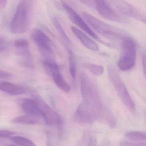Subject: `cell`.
<instances>
[{
	"label": "cell",
	"instance_id": "obj_1",
	"mask_svg": "<svg viewBox=\"0 0 146 146\" xmlns=\"http://www.w3.org/2000/svg\"><path fill=\"white\" fill-rule=\"evenodd\" d=\"M80 82L81 103L91 110L96 121L103 122L110 112L104 106L97 87L89 76L84 73L81 75Z\"/></svg>",
	"mask_w": 146,
	"mask_h": 146
},
{
	"label": "cell",
	"instance_id": "obj_2",
	"mask_svg": "<svg viewBox=\"0 0 146 146\" xmlns=\"http://www.w3.org/2000/svg\"><path fill=\"white\" fill-rule=\"evenodd\" d=\"M82 15L89 25L96 31L108 39L115 41L123 40L127 36L124 31L106 24L89 13L83 12Z\"/></svg>",
	"mask_w": 146,
	"mask_h": 146
},
{
	"label": "cell",
	"instance_id": "obj_3",
	"mask_svg": "<svg viewBox=\"0 0 146 146\" xmlns=\"http://www.w3.org/2000/svg\"><path fill=\"white\" fill-rule=\"evenodd\" d=\"M108 76L118 97L125 106L132 111L135 110V105L123 81L113 66H109Z\"/></svg>",
	"mask_w": 146,
	"mask_h": 146
},
{
	"label": "cell",
	"instance_id": "obj_4",
	"mask_svg": "<svg viewBox=\"0 0 146 146\" xmlns=\"http://www.w3.org/2000/svg\"><path fill=\"white\" fill-rule=\"evenodd\" d=\"M29 7L26 0H21L10 22V28L14 34H21L28 30Z\"/></svg>",
	"mask_w": 146,
	"mask_h": 146
},
{
	"label": "cell",
	"instance_id": "obj_5",
	"mask_svg": "<svg viewBox=\"0 0 146 146\" xmlns=\"http://www.w3.org/2000/svg\"><path fill=\"white\" fill-rule=\"evenodd\" d=\"M123 53L118 62V66L122 71L131 70L135 65L136 58V44L129 36L123 39Z\"/></svg>",
	"mask_w": 146,
	"mask_h": 146
},
{
	"label": "cell",
	"instance_id": "obj_6",
	"mask_svg": "<svg viewBox=\"0 0 146 146\" xmlns=\"http://www.w3.org/2000/svg\"><path fill=\"white\" fill-rule=\"evenodd\" d=\"M33 97L38 104L41 115L45 123L49 126L56 125L60 133L63 124V120L61 117L53 110L39 95L35 94Z\"/></svg>",
	"mask_w": 146,
	"mask_h": 146
},
{
	"label": "cell",
	"instance_id": "obj_7",
	"mask_svg": "<svg viewBox=\"0 0 146 146\" xmlns=\"http://www.w3.org/2000/svg\"><path fill=\"white\" fill-rule=\"evenodd\" d=\"M115 7L123 14L146 23V16L135 7L124 0H110Z\"/></svg>",
	"mask_w": 146,
	"mask_h": 146
},
{
	"label": "cell",
	"instance_id": "obj_8",
	"mask_svg": "<svg viewBox=\"0 0 146 146\" xmlns=\"http://www.w3.org/2000/svg\"><path fill=\"white\" fill-rule=\"evenodd\" d=\"M94 6L99 13L104 19L111 21L124 23L126 19L116 12L105 0H93Z\"/></svg>",
	"mask_w": 146,
	"mask_h": 146
},
{
	"label": "cell",
	"instance_id": "obj_9",
	"mask_svg": "<svg viewBox=\"0 0 146 146\" xmlns=\"http://www.w3.org/2000/svg\"><path fill=\"white\" fill-rule=\"evenodd\" d=\"M61 4L63 9H64L66 11L68 15L69 18L72 22L79 27L89 36H91L93 38L99 41L100 40L98 37L91 30L83 19L72 7L63 1H62Z\"/></svg>",
	"mask_w": 146,
	"mask_h": 146
},
{
	"label": "cell",
	"instance_id": "obj_10",
	"mask_svg": "<svg viewBox=\"0 0 146 146\" xmlns=\"http://www.w3.org/2000/svg\"><path fill=\"white\" fill-rule=\"evenodd\" d=\"M31 36L33 41L42 51L46 53H50L52 51V41L40 29H34L33 31Z\"/></svg>",
	"mask_w": 146,
	"mask_h": 146
},
{
	"label": "cell",
	"instance_id": "obj_11",
	"mask_svg": "<svg viewBox=\"0 0 146 146\" xmlns=\"http://www.w3.org/2000/svg\"><path fill=\"white\" fill-rule=\"evenodd\" d=\"M74 115L78 121L85 124H91L96 121L93 112L82 103L77 107Z\"/></svg>",
	"mask_w": 146,
	"mask_h": 146
},
{
	"label": "cell",
	"instance_id": "obj_12",
	"mask_svg": "<svg viewBox=\"0 0 146 146\" xmlns=\"http://www.w3.org/2000/svg\"><path fill=\"white\" fill-rule=\"evenodd\" d=\"M20 105L23 111L27 115L42 117L39 106L34 99H23Z\"/></svg>",
	"mask_w": 146,
	"mask_h": 146
},
{
	"label": "cell",
	"instance_id": "obj_13",
	"mask_svg": "<svg viewBox=\"0 0 146 146\" xmlns=\"http://www.w3.org/2000/svg\"><path fill=\"white\" fill-rule=\"evenodd\" d=\"M71 29L73 33L86 48L93 51H97L99 50L97 44L86 34L74 27H71Z\"/></svg>",
	"mask_w": 146,
	"mask_h": 146
},
{
	"label": "cell",
	"instance_id": "obj_14",
	"mask_svg": "<svg viewBox=\"0 0 146 146\" xmlns=\"http://www.w3.org/2000/svg\"><path fill=\"white\" fill-rule=\"evenodd\" d=\"M0 91L13 96L21 95L26 92V88L20 85H16L7 82H0Z\"/></svg>",
	"mask_w": 146,
	"mask_h": 146
},
{
	"label": "cell",
	"instance_id": "obj_15",
	"mask_svg": "<svg viewBox=\"0 0 146 146\" xmlns=\"http://www.w3.org/2000/svg\"><path fill=\"white\" fill-rule=\"evenodd\" d=\"M14 46L19 54L24 57L29 58V43L26 39L21 38L15 40L14 42Z\"/></svg>",
	"mask_w": 146,
	"mask_h": 146
},
{
	"label": "cell",
	"instance_id": "obj_16",
	"mask_svg": "<svg viewBox=\"0 0 146 146\" xmlns=\"http://www.w3.org/2000/svg\"><path fill=\"white\" fill-rule=\"evenodd\" d=\"M39 117L27 115L20 116L13 119V122L23 125H33L39 122Z\"/></svg>",
	"mask_w": 146,
	"mask_h": 146
},
{
	"label": "cell",
	"instance_id": "obj_17",
	"mask_svg": "<svg viewBox=\"0 0 146 146\" xmlns=\"http://www.w3.org/2000/svg\"><path fill=\"white\" fill-rule=\"evenodd\" d=\"M43 65L47 73L51 76L60 73V68L57 63L49 58H46L43 61Z\"/></svg>",
	"mask_w": 146,
	"mask_h": 146
},
{
	"label": "cell",
	"instance_id": "obj_18",
	"mask_svg": "<svg viewBox=\"0 0 146 146\" xmlns=\"http://www.w3.org/2000/svg\"><path fill=\"white\" fill-rule=\"evenodd\" d=\"M54 82L61 90L66 93H68L71 90L70 86L65 81L61 73L52 76Z\"/></svg>",
	"mask_w": 146,
	"mask_h": 146
},
{
	"label": "cell",
	"instance_id": "obj_19",
	"mask_svg": "<svg viewBox=\"0 0 146 146\" xmlns=\"http://www.w3.org/2000/svg\"><path fill=\"white\" fill-rule=\"evenodd\" d=\"M52 21L55 28L57 30V32L63 39V41L65 42V44L67 45L70 44H71V41L57 18L55 17H53L52 19Z\"/></svg>",
	"mask_w": 146,
	"mask_h": 146
},
{
	"label": "cell",
	"instance_id": "obj_20",
	"mask_svg": "<svg viewBox=\"0 0 146 146\" xmlns=\"http://www.w3.org/2000/svg\"><path fill=\"white\" fill-rule=\"evenodd\" d=\"M126 137L129 139L137 142L145 141L146 135L145 133L139 131H131L127 133Z\"/></svg>",
	"mask_w": 146,
	"mask_h": 146
},
{
	"label": "cell",
	"instance_id": "obj_21",
	"mask_svg": "<svg viewBox=\"0 0 146 146\" xmlns=\"http://www.w3.org/2000/svg\"><path fill=\"white\" fill-rule=\"evenodd\" d=\"M84 66L96 76H100L104 72L103 67L101 65L94 63H87L84 65Z\"/></svg>",
	"mask_w": 146,
	"mask_h": 146
},
{
	"label": "cell",
	"instance_id": "obj_22",
	"mask_svg": "<svg viewBox=\"0 0 146 146\" xmlns=\"http://www.w3.org/2000/svg\"><path fill=\"white\" fill-rule=\"evenodd\" d=\"M11 139L14 142L21 146H37L31 141L21 136H13Z\"/></svg>",
	"mask_w": 146,
	"mask_h": 146
},
{
	"label": "cell",
	"instance_id": "obj_23",
	"mask_svg": "<svg viewBox=\"0 0 146 146\" xmlns=\"http://www.w3.org/2000/svg\"><path fill=\"white\" fill-rule=\"evenodd\" d=\"M69 72L72 78L75 80L76 76V65L75 60L73 54L70 55L69 60Z\"/></svg>",
	"mask_w": 146,
	"mask_h": 146
},
{
	"label": "cell",
	"instance_id": "obj_24",
	"mask_svg": "<svg viewBox=\"0 0 146 146\" xmlns=\"http://www.w3.org/2000/svg\"><path fill=\"white\" fill-rule=\"evenodd\" d=\"M47 146H58L56 139L50 133H48L47 135Z\"/></svg>",
	"mask_w": 146,
	"mask_h": 146
},
{
	"label": "cell",
	"instance_id": "obj_25",
	"mask_svg": "<svg viewBox=\"0 0 146 146\" xmlns=\"http://www.w3.org/2000/svg\"><path fill=\"white\" fill-rule=\"evenodd\" d=\"M9 43L6 38L0 36V53L4 52L7 49Z\"/></svg>",
	"mask_w": 146,
	"mask_h": 146
},
{
	"label": "cell",
	"instance_id": "obj_26",
	"mask_svg": "<svg viewBox=\"0 0 146 146\" xmlns=\"http://www.w3.org/2000/svg\"><path fill=\"white\" fill-rule=\"evenodd\" d=\"M120 145L121 146H146L145 143H134L127 141H121L120 142Z\"/></svg>",
	"mask_w": 146,
	"mask_h": 146
},
{
	"label": "cell",
	"instance_id": "obj_27",
	"mask_svg": "<svg viewBox=\"0 0 146 146\" xmlns=\"http://www.w3.org/2000/svg\"><path fill=\"white\" fill-rule=\"evenodd\" d=\"M14 133L11 131L7 130H0V137L3 138H8L11 137Z\"/></svg>",
	"mask_w": 146,
	"mask_h": 146
},
{
	"label": "cell",
	"instance_id": "obj_28",
	"mask_svg": "<svg viewBox=\"0 0 146 146\" xmlns=\"http://www.w3.org/2000/svg\"><path fill=\"white\" fill-rule=\"evenodd\" d=\"M11 74L10 73L0 69V78L2 79H9L11 77Z\"/></svg>",
	"mask_w": 146,
	"mask_h": 146
},
{
	"label": "cell",
	"instance_id": "obj_29",
	"mask_svg": "<svg viewBox=\"0 0 146 146\" xmlns=\"http://www.w3.org/2000/svg\"><path fill=\"white\" fill-rule=\"evenodd\" d=\"M97 145V139L95 137H91L89 139L87 146H96Z\"/></svg>",
	"mask_w": 146,
	"mask_h": 146
},
{
	"label": "cell",
	"instance_id": "obj_30",
	"mask_svg": "<svg viewBox=\"0 0 146 146\" xmlns=\"http://www.w3.org/2000/svg\"><path fill=\"white\" fill-rule=\"evenodd\" d=\"M142 66L144 69V74H146V55L144 54L142 57Z\"/></svg>",
	"mask_w": 146,
	"mask_h": 146
},
{
	"label": "cell",
	"instance_id": "obj_31",
	"mask_svg": "<svg viewBox=\"0 0 146 146\" xmlns=\"http://www.w3.org/2000/svg\"><path fill=\"white\" fill-rule=\"evenodd\" d=\"M7 3V0H0V7L3 8L6 7Z\"/></svg>",
	"mask_w": 146,
	"mask_h": 146
},
{
	"label": "cell",
	"instance_id": "obj_32",
	"mask_svg": "<svg viewBox=\"0 0 146 146\" xmlns=\"http://www.w3.org/2000/svg\"><path fill=\"white\" fill-rule=\"evenodd\" d=\"M8 146H16L14 145H10Z\"/></svg>",
	"mask_w": 146,
	"mask_h": 146
}]
</instances>
